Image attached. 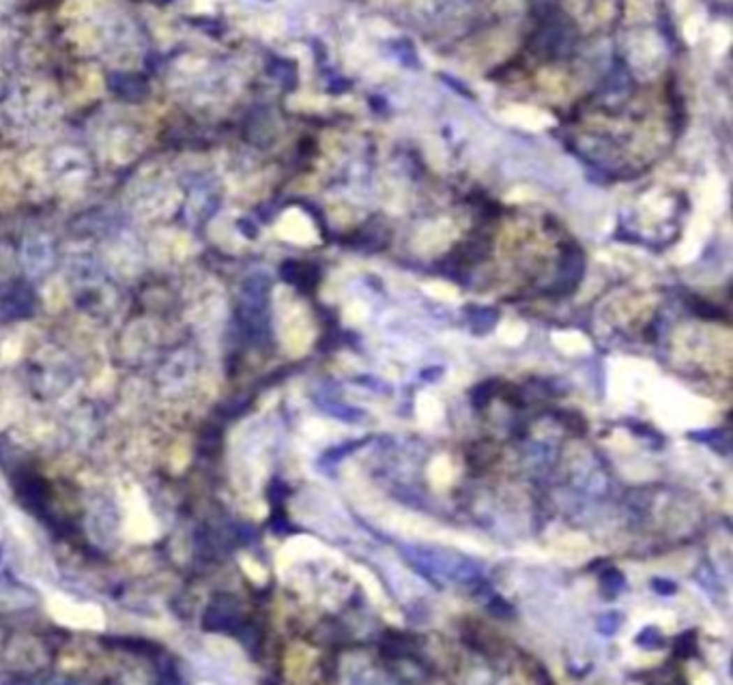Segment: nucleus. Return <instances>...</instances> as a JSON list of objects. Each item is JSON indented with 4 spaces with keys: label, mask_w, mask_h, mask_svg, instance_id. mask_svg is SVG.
Listing matches in <instances>:
<instances>
[{
    "label": "nucleus",
    "mask_w": 733,
    "mask_h": 685,
    "mask_svg": "<svg viewBox=\"0 0 733 685\" xmlns=\"http://www.w3.org/2000/svg\"><path fill=\"white\" fill-rule=\"evenodd\" d=\"M217 209V198L213 194V189L205 183H196L192 187V191H189V198H187V204H185V217L189 224H202L207 217L213 215V211Z\"/></svg>",
    "instance_id": "nucleus-5"
},
{
    "label": "nucleus",
    "mask_w": 733,
    "mask_h": 685,
    "mask_svg": "<svg viewBox=\"0 0 733 685\" xmlns=\"http://www.w3.org/2000/svg\"><path fill=\"white\" fill-rule=\"evenodd\" d=\"M346 685H392V683L385 681L381 675H376L374 670L362 668V670H355V672L348 675Z\"/></svg>",
    "instance_id": "nucleus-9"
},
{
    "label": "nucleus",
    "mask_w": 733,
    "mask_h": 685,
    "mask_svg": "<svg viewBox=\"0 0 733 685\" xmlns=\"http://www.w3.org/2000/svg\"><path fill=\"white\" fill-rule=\"evenodd\" d=\"M488 612L499 617V619H510L512 617V606L508 604V601L499 595H495L491 601H488Z\"/></svg>",
    "instance_id": "nucleus-10"
},
{
    "label": "nucleus",
    "mask_w": 733,
    "mask_h": 685,
    "mask_svg": "<svg viewBox=\"0 0 733 685\" xmlns=\"http://www.w3.org/2000/svg\"><path fill=\"white\" fill-rule=\"evenodd\" d=\"M409 561L422 571L428 578L439 576V578H450L458 582H471L480 576V569L473 561L456 555H445L439 550H430V548H406Z\"/></svg>",
    "instance_id": "nucleus-1"
},
{
    "label": "nucleus",
    "mask_w": 733,
    "mask_h": 685,
    "mask_svg": "<svg viewBox=\"0 0 733 685\" xmlns=\"http://www.w3.org/2000/svg\"><path fill=\"white\" fill-rule=\"evenodd\" d=\"M651 589H654L658 595H675V591H677L675 582L665 580V578H656V580H651Z\"/></svg>",
    "instance_id": "nucleus-11"
},
{
    "label": "nucleus",
    "mask_w": 733,
    "mask_h": 685,
    "mask_svg": "<svg viewBox=\"0 0 733 685\" xmlns=\"http://www.w3.org/2000/svg\"><path fill=\"white\" fill-rule=\"evenodd\" d=\"M269 288L271 282L262 273H252L241 284V318L254 333H260V329H265Z\"/></svg>",
    "instance_id": "nucleus-2"
},
{
    "label": "nucleus",
    "mask_w": 733,
    "mask_h": 685,
    "mask_svg": "<svg viewBox=\"0 0 733 685\" xmlns=\"http://www.w3.org/2000/svg\"><path fill=\"white\" fill-rule=\"evenodd\" d=\"M600 587H602L605 597L611 599V597H617L619 591H621L623 587H626V580H623V576H621V573H619L617 569H609V571L602 573Z\"/></svg>",
    "instance_id": "nucleus-7"
},
{
    "label": "nucleus",
    "mask_w": 733,
    "mask_h": 685,
    "mask_svg": "<svg viewBox=\"0 0 733 685\" xmlns=\"http://www.w3.org/2000/svg\"><path fill=\"white\" fill-rule=\"evenodd\" d=\"M194 376H196V357L189 350H179L168 359V363L159 370V382L168 393L183 391Z\"/></svg>",
    "instance_id": "nucleus-4"
},
{
    "label": "nucleus",
    "mask_w": 733,
    "mask_h": 685,
    "mask_svg": "<svg viewBox=\"0 0 733 685\" xmlns=\"http://www.w3.org/2000/svg\"><path fill=\"white\" fill-rule=\"evenodd\" d=\"M621 623H623V615L617 610H611V612H605L598 617V621H595V629H598L602 636H615L619 632Z\"/></svg>",
    "instance_id": "nucleus-8"
},
{
    "label": "nucleus",
    "mask_w": 733,
    "mask_h": 685,
    "mask_svg": "<svg viewBox=\"0 0 733 685\" xmlns=\"http://www.w3.org/2000/svg\"><path fill=\"white\" fill-rule=\"evenodd\" d=\"M635 642H637V647H641V649L658 651V649L665 647V636L660 634V629H658L656 625H647V627H643L641 632L637 634Z\"/></svg>",
    "instance_id": "nucleus-6"
},
{
    "label": "nucleus",
    "mask_w": 733,
    "mask_h": 685,
    "mask_svg": "<svg viewBox=\"0 0 733 685\" xmlns=\"http://www.w3.org/2000/svg\"><path fill=\"white\" fill-rule=\"evenodd\" d=\"M20 260L26 271V276L39 280L47 276L50 269L54 266V245L47 234L43 232H33L22 241L20 250Z\"/></svg>",
    "instance_id": "nucleus-3"
}]
</instances>
